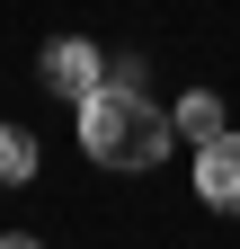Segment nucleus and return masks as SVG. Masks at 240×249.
Instances as JSON below:
<instances>
[{
    "instance_id": "nucleus-5",
    "label": "nucleus",
    "mask_w": 240,
    "mask_h": 249,
    "mask_svg": "<svg viewBox=\"0 0 240 249\" xmlns=\"http://www.w3.org/2000/svg\"><path fill=\"white\" fill-rule=\"evenodd\" d=\"M0 178H9V187L36 178V134H27V124H0Z\"/></svg>"
},
{
    "instance_id": "nucleus-6",
    "label": "nucleus",
    "mask_w": 240,
    "mask_h": 249,
    "mask_svg": "<svg viewBox=\"0 0 240 249\" xmlns=\"http://www.w3.org/2000/svg\"><path fill=\"white\" fill-rule=\"evenodd\" d=\"M0 249H45V240H27V231H9V240H0Z\"/></svg>"
},
{
    "instance_id": "nucleus-1",
    "label": "nucleus",
    "mask_w": 240,
    "mask_h": 249,
    "mask_svg": "<svg viewBox=\"0 0 240 249\" xmlns=\"http://www.w3.org/2000/svg\"><path fill=\"white\" fill-rule=\"evenodd\" d=\"M80 151L98 169H160L169 151V116L142 98V80H107L80 98Z\"/></svg>"
},
{
    "instance_id": "nucleus-3",
    "label": "nucleus",
    "mask_w": 240,
    "mask_h": 249,
    "mask_svg": "<svg viewBox=\"0 0 240 249\" xmlns=\"http://www.w3.org/2000/svg\"><path fill=\"white\" fill-rule=\"evenodd\" d=\"M196 196L214 205V213H240V134L196 142Z\"/></svg>"
},
{
    "instance_id": "nucleus-2",
    "label": "nucleus",
    "mask_w": 240,
    "mask_h": 249,
    "mask_svg": "<svg viewBox=\"0 0 240 249\" xmlns=\"http://www.w3.org/2000/svg\"><path fill=\"white\" fill-rule=\"evenodd\" d=\"M36 71H45V89H53V98H71V107L89 98V89H107V62H98V45H89V36H53Z\"/></svg>"
},
{
    "instance_id": "nucleus-4",
    "label": "nucleus",
    "mask_w": 240,
    "mask_h": 249,
    "mask_svg": "<svg viewBox=\"0 0 240 249\" xmlns=\"http://www.w3.org/2000/svg\"><path fill=\"white\" fill-rule=\"evenodd\" d=\"M169 124H178V134H187V142H214V134H223V98H214V89H187Z\"/></svg>"
}]
</instances>
